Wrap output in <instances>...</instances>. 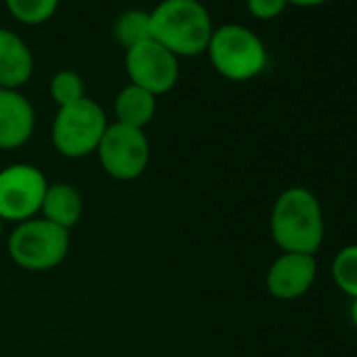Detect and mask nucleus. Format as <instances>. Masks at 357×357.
<instances>
[{"label":"nucleus","mask_w":357,"mask_h":357,"mask_svg":"<svg viewBox=\"0 0 357 357\" xmlns=\"http://www.w3.org/2000/svg\"><path fill=\"white\" fill-rule=\"evenodd\" d=\"M149 28L151 38L176 57L204 53L215 32L211 13L200 0H162L149 13Z\"/></svg>","instance_id":"f03ea898"},{"label":"nucleus","mask_w":357,"mask_h":357,"mask_svg":"<svg viewBox=\"0 0 357 357\" xmlns=\"http://www.w3.org/2000/svg\"><path fill=\"white\" fill-rule=\"evenodd\" d=\"M114 112L120 124L145 128L155 116V97L141 86L128 84L118 93Z\"/></svg>","instance_id":"ddd939ff"},{"label":"nucleus","mask_w":357,"mask_h":357,"mask_svg":"<svg viewBox=\"0 0 357 357\" xmlns=\"http://www.w3.org/2000/svg\"><path fill=\"white\" fill-rule=\"evenodd\" d=\"M103 170L118 181H132L149 164V141L143 128L109 124L97 147Z\"/></svg>","instance_id":"0eeeda50"},{"label":"nucleus","mask_w":357,"mask_h":357,"mask_svg":"<svg viewBox=\"0 0 357 357\" xmlns=\"http://www.w3.org/2000/svg\"><path fill=\"white\" fill-rule=\"evenodd\" d=\"M51 97L53 101L63 107L70 103H76L80 99H84V80L78 72L74 70H61L53 76L51 80Z\"/></svg>","instance_id":"f3484780"},{"label":"nucleus","mask_w":357,"mask_h":357,"mask_svg":"<svg viewBox=\"0 0 357 357\" xmlns=\"http://www.w3.org/2000/svg\"><path fill=\"white\" fill-rule=\"evenodd\" d=\"M82 196L80 192L70 183H53L47 188L45 200H43V219L51 221L53 225L70 231L78 221L82 219Z\"/></svg>","instance_id":"f8f14e48"},{"label":"nucleus","mask_w":357,"mask_h":357,"mask_svg":"<svg viewBox=\"0 0 357 357\" xmlns=\"http://www.w3.org/2000/svg\"><path fill=\"white\" fill-rule=\"evenodd\" d=\"M5 3L15 20L30 26L45 24L59 7V0H5Z\"/></svg>","instance_id":"dca6fc26"},{"label":"nucleus","mask_w":357,"mask_h":357,"mask_svg":"<svg viewBox=\"0 0 357 357\" xmlns=\"http://www.w3.org/2000/svg\"><path fill=\"white\" fill-rule=\"evenodd\" d=\"M206 53L215 70L234 82L252 80L267 66V49L263 40L240 24H225L217 28Z\"/></svg>","instance_id":"7ed1b4c3"},{"label":"nucleus","mask_w":357,"mask_h":357,"mask_svg":"<svg viewBox=\"0 0 357 357\" xmlns=\"http://www.w3.org/2000/svg\"><path fill=\"white\" fill-rule=\"evenodd\" d=\"M0 238H3V219H0Z\"/></svg>","instance_id":"412c9836"},{"label":"nucleus","mask_w":357,"mask_h":357,"mask_svg":"<svg viewBox=\"0 0 357 357\" xmlns=\"http://www.w3.org/2000/svg\"><path fill=\"white\" fill-rule=\"evenodd\" d=\"M114 38L124 47L130 49L143 40L151 38V28H149V11L143 9H128L122 15L116 17L114 22Z\"/></svg>","instance_id":"4468645a"},{"label":"nucleus","mask_w":357,"mask_h":357,"mask_svg":"<svg viewBox=\"0 0 357 357\" xmlns=\"http://www.w3.org/2000/svg\"><path fill=\"white\" fill-rule=\"evenodd\" d=\"M271 238L282 252L315 255L324 242V213L307 188L284 190L271 208Z\"/></svg>","instance_id":"f257e3e1"},{"label":"nucleus","mask_w":357,"mask_h":357,"mask_svg":"<svg viewBox=\"0 0 357 357\" xmlns=\"http://www.w3.org/2000/svg\"><path fill=\"white\" fill-rule=\"evenodd\" d=\"M36 114L28 97L13 89H0V149H17L34 132Z\"/></svg>","instance_id":"9d476101"},{"label":"nucleus","mask_w":357,"mask_h":357,"mask_svg":"<svg viewBox=\"0 0 357 357\" xmlns=\"http://www.w3.org/2000/svg\"><path fill=\"white\" fill-rule=\"evenodd\" d=\"M70 250V231L47 219L20 223L9 238V255L28 271H49L63 263Z\"/></svg>","instance_id":"39448f33"},{"label":"nucleus","mask_w":357,"mask_h":357,"mask_svg":"<svg viewBox=\"0 0 357 357\" xmlns=\"http://www.w3.org/2000/svg\"><path fill=\"white\" fill-rule=\"evenodd\" d=\"M288 5H296V7H319L328 0H286Z\"/></svg>","instance_id":"6ab92c4d"},{"label":"nucleus","mask_w":357,"mask_h":357,"mask_svg":"<svg viewBox=\"0 0 357 357\" xmlns=\"http://www.w3.org/2000/svg\"><path fill=\"white\" fill-rule=\"evenodd\" d=\"M246 5L257 20H275L288 7L286 0H246Z\"/></svg>","instance_id":"a211bd4d"},{"label":"nucleus","mask_w":357,"mask_h":357,"mask_svg":"<svg viewBox=\"0 0 357 357\" xmlns=\"http://www.w3.org/2000/svg\"><path fill=\"white\" fill-rule=\"evenodd\" d=\"M351 321L357 328V298H353V303H351Z\"/></svg>","instance_id":"aec40b11"},{"label":"nucleus","mask_w":357,"mask_h":357,"mask_svg":"<svg viewBox=\"0 0 357 357\" xmlns=\"http://www.w3.org/2000/svg\"><path fill=\"white\" fill-rule=\"evenodd\" d=\"M317 278V263L313 255L284 252L280 255L265 278L267 290L280 301H294L307 294Z\"/></svg>","instance_id":"1a4fd4ad"},{"label":"nucleus","mask_w":357,"mask_h":357,"mask_svg":"<svg viewBox=\"0 0 357 357\" xmlns=\"http://www.w3.org/2000/svg\"><path fill=\"white\" fill-rule=\"evenodd\" d=\"M332 278L340 292L357 298V244L344 246L332 261Z\"/></svg>","instance_id":"2eb2a0df"},{"label":"nucleus","mask_w":357,"mask_h":357,"mask_svg":"<svg viewBox=\"0 0 357 357\" xmlns=\"http://www.w3.org/2000/svg\"><path fill=\"white\" fill-rule=\"evenodd\" d=\"M126 72L130 84L149 91L153 97L168 93L178 80V61L153 38L126 49Z\"/></svg>","instance_id":"6e6552de"},{"label":"nucleus","mask_w":357,"mask_h":357,"mask_svg":"<svg viewBox=\"0 0 357 357\" xmlns=\"http://www.w3.org/2000/svg\"><path fill=\"white\" fill-rule=\"evenodd\" d=\"M49 181L32 164H11L0 170V219L24 223L36 219L43 208Z\"/></svg>","instance_id":"423d86ee"},{"label":"nucleus","mask_w":357,"mask_h":357,"mask_svg":"<svg viewBox=\"0 0 357 357\" xmlns=\"http://www.w3.org/2000/svg\"><path fill=\"white\" fill-rule=\"evenodd\" d=\"M34 72V57L26 40L11 32L0 28V89L20 91Z\"/></svg>","instance_id":"9b49d317"},{"label":"nucleus","mask_w":357,"mask_h":357,"mask_svg":"<svg viewBox=\"0 0 357 357\" xmlns=\"http://www.w3.org/2000/svg\"><path fill=\"white\" fill-rule=\"evenodd\" d=\"M107 118L101 105L89 97L59 107L53 120V145L66 158H84L97 151L103 132L107 130Z\"/></svg>","instance_id":"20e7f679"}]
</instances>
